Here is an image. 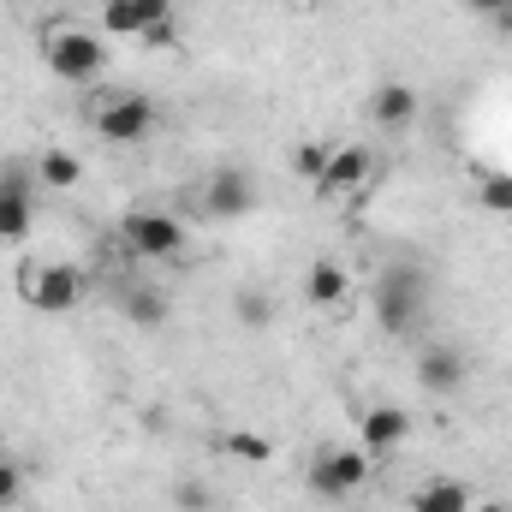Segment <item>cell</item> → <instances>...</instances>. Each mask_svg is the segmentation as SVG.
<instances>
[{"instance_id": "6da1fadb", "label": "cell", "mask_w": 512, "mask_h": 512, "mask_svg": "<svg viewBox=\"0 0 512 512\" xmlns=\"http://www.w3.org/2000/svg\"><path fill=\"white\" fill-rule=\"evenodd\" d=\"M376 322L382 334H417V322L429 316V268L417 256H393L376 274Z\"/></svg>"}, {"instance_id": "7a4b0ae2", "label": "cell", "mask_w": 512, "mask_h": 512, "mask_svg": "<svg viewBox=\"0 0 512 512\" xmlns=\"http://www.w3.org/2000/svg\"><path fill=\"white\" fill-rule=\"evenodd\" d=\"M42 60L60 84H96L102 66H108V48H102V36H90L78 24H54L42 36Z\"/></svg>"}, {"instance_id": "3957f363", "label": "cell", "mask_w": 512, "mask_h": 512, "mask_svg": "<svg viewBox=\"0 0 512 512\" xmlns=\"http://www.w3.org/2000/svg\"><path fill=\"white\" fill-rule=\"evenodd\" d=\"M120 245L137 262H173L185 251V221L173 209H126L120 215Z\"/></svg>"}, {"instance_id": "277c9868", "label": "cell", "mask_w": 512, "mask_h": 512, "mask_svg": "<svg viewBox=\"0 0 512 512\" xmlns=\"http://www.w3.org/2000/svg\"><path fill=\"white\" fill-rule=\"evenodd\" d=\"M304 483H310V495L316 501H352L364 483H370V453L364 447H322L316 459H310V471H304Z\"/></svg>"}, {"instance_id": "5b68a950", "label": "cell", "mask_w": 512, "mask_h": 512, "mask_svg": "<svg viewBox=\"0 0 512 512\" xmlns=\"http://www.w3.org/2000/svg\"><path fill=\"white\" fill-rule=\"evenodd\" d=\"M161 120V108L143 96V90H114V96H102L96 102V114H90V126L102 143H143L149 131Z\"/></svg>"}, {"instance_id": "8992f818", "label": "cell", "mask_w": 512, "mask_h": 512, "mask_svg": "<svg viewBox=\"0 0 512 512\" xmlns=\"http://www.w3.org/2000/svg\"><path fill=\"white\" fill-rule=\"evenodd\" d=\"M18 292H24L30 310H42V316H66V310L84 298V274H78L72 262H30V268L18 274Z\"/></svg>"}, {"instance_id": "52a82bcc", "label": "cell", "mask_w": 512, "mask_h": 512, "mask_svg": "<svg viewBox=\"0 0 512 512\" xmlns=\"http://www.w3.org/2000/svg\"><path fill=\"white\" fill-rule=\"evenodd\" d=\"M197 203H203L209 221H245V215H256V203H262V185H256L245 167L227 161V167H215V173L203 179Z\"/></svg>"}, {"instance_id": "ba28073f", "label": "cell", "mask_w": 512, "mask_h": 512, "mask_svg": "<svg viewBox=\"0 0 512 512\" xmlns=\"http://www.w3.org/2000/svg\"><path fill=\"white\" fill-rule=\"evenodd\" d=\"M36 221V173L24 161H0V245L30 239Z\"/></svg>"}, {"instance_id": "9c48e42d", "label": "cell", "mask_w": 512, "mask_h": 512, "mask_svg": "<svg viewBox=\"0 0 512 512\" xmlns=\"http://www.w3.org/2000/svg\"><path fill=\"white\" fill-rule=\"evenodd\" d=\"M102 24H108L114 36L161 42L167 24H173V0H102Z\"/></svg>"}, {"instance_id": "30bf717a", "label": "cell", "mask_w": 512, "mask_h": 512, "mask_svg": "<svg viewBox=\"0 0 512 512\" xmlns=\"http://www.w3.org/2000/svg\"><path fill=\"white\" fill-rule=\"evenodd\" d=\"M465 382H471V358H465V346L435 340V346H423V352H417V387H423V393L453 399Z\"/></svg>"}, {"instance_id": "8fae6325", "label": "cell", "mask_w": 512, "mask_h": 512, "mask_svg": "<svg viewBox=\"0 0 512 512\" xmlns=\"http://www.w3.org/2000/svg\"><path fill=\"white\" fill-rule=\"evenodd\" d=\"M370 173H376V155L364 149V143H352V149H334L328 155V173L316 179V197H358L364 185H370Z\"/></svg>"}, {"instance_id": "7c38bea8", "label": "cell", "mask_w": 512, "mask_h": 512, "mask_svg": "<svg viewBox=\"0 0 512 512\" xmlns=\"http://www.w3.org/2000/svg\"><path fill=\"white\" fill-rule=\"evenodd\" d=\"M405 435H411V417H405L399 405H370V411L358 417V447H364L370 459H387L393 447H405Z\"/></svg>"}, {"instance_id": "4fadbf2b", "label": "cell", "mask_w": 512, "mask_h": 512, "mask_svg": "<svg viewBox=\"0 0 512 512\" xmlns=\"http://www.w3.org/2000/svg\"><path fill=\"white\" fill-rule=\"evenodd\" d=\"M417 90L411 84H399V78H387V84H376V96H370V120L382 131H405V126H417Z\"/></svg>"}, {"instance_id": "5bb4252c", "label": "cell", "mask_w": 512, "mask_h": 512, "mask_svg": "<svg viewBox=\"0 0 512 512\" xmlns=\"http://www.w3.org/2000/svg\"><path fill=\"white\" fill-rule=\"evenodd\" d=\"M346 292H352V280H346L340 262H310V274H304V304L334 310V304H346Z\"/></svg>"}, {"instance_id": "9a60e30c", "label": "cell", "mask_w": 512, "mask_h": 512, "mask_svg": "<svg viewBox=\"0 0 512 512\" xmlns=\"http://www.w3.org/2000/svg\"><path fill=\"white\" fill-rule=\"evenodd\" d=\"M411 512H471V489L453 483V477H435L411 495Z\"/></svg>"}, {"instance_id": "2e32d148", "label": "cell", "mask_w": 512, "mask_h": 512, "mask_svg": "<svg viewBox=\"0 0 512 512\" xmlns=\"http://www.w3.org/2000/svg\"><path fill=\"white\" fill-rule=\"evenodd\" d=\"M120 316L137 322V328H167V298L155 286H126L120 292Z\"/></svg>"}, {"instance_id": "e0dca14e", "label": "cell", "mask_w": 512, "mask_h": 512, "mask_svg": "<svg viewBox=\"0 0 512 512\" xmlns=\"http://www.w3.org/2000/svg\"><path fill=\"white\" fill-rule=\"evenodd\" d=\"M36 173H42L48 185H78V173H84V167H78V155H66V149H48V155L36 161Z\"/></svg>"}, {"instance_id": "ac0fdd59", "label": "cell", "mask_w": 512, "mask_h": 512, "mask_svg": "<svg viewBox=\"0 0 512 512\" xmlns=\"http://www.w3.org/2000/svg\"><path fill=\"white\" fill-rule=\"evenodd\" d=\"M328 155H334V149H328V143H298V155H292V173H298V179H310V185H316V179H322V173H328Z\"/></svg>"}, {"instance_id": "d6986e66", "label": "cell", "mask_w": 512, "mask_h": 512, "mask_svg": "<svg viewBox=\"0 0 512 512\" xmlns=\"http://www.w3.org/2000/svg\"><path fill=\"white\" fill-rule=\"evenodd\" d=\"M483 209L512 221V173H483Z\"/></svg>"}, {"instance_id": "ffe728a7", "label": "cell", "mask_w": 512, "mask_h": 512, "mask_svg": "<svg viewBox=\"0 0 512 512\" xmlns=\"http://www.w3.org/2000/svg\"><path fill=\"white\" fill-rule=\"evenodd\" d=\"M221 447H227V453H233V459H245V465H262V459H268V453H274V447H268V441H262V435H251V429H239V435H227V441H221Z\"/></svg>"}, {"instance_id": "44dd1931", "label": "cell", "mask_w": 512, "mask_h": 512, "mask_svg": "<svg viewBox=\"0 0 512 512\" xmlns=\"http://www.w3.org/2000/svg\"><path fill=\"white\" fill-rule=\"evenodd\" d=\"M233 304H239V322H245V328H268V322H274V304H268V292H239Z\"/></svg>"}, {"instance_id": "7402d4cb", "label": "cell", "mask_w": 512, "mask_h": 512, "mask_svg": "<svg viewBox=\"0 0 512 512\" xmlns=\"http://www.w3.org/2000/svg\"><path fill=\"white\" fill-rule=\"evenodd\" d=\"M173 507H179V512H209L215 501H209V489H203L197 477H185V483L173 489Z\"/></svg>"}, {"instance_id": "603a6c76", "label": "cell", "mask_w": 512, "mask_h": 512, "mask_svg": "<svg viewBox=\"0 0 512 512\" xmlns=\"http://www.w3.org/2000/svg\"><path fill=\"white\" fill-rule=\"evenodd\" d=\"M18 501H24V471H18L12 459H0V512L18 507Z\"/></svg>"}, {"instance_id": "cb8c5ba5", "label": "cell", "mask_w": 512, "mask_h": 512, "mask_svg": "<svg viewBox=\"0 0 512 512\" xmlns=\"http://www.w3.org/2000/svg\"><path fill=\"white\" fill-rule=\"evenodd\" d=\"M507 6H512V0H465V12H471V18H489V24H495Z\"/></svg>"}, {"instance_id": "d4e9b609", "label": "cell", "mask_w": 512, "mask_h": 512, "mask_svg": "<svg viewBox=\"0 0 512 512\" xmlns=\"http://www.w3.org/2000/svg\"><path fill=\"white\" fill-rule=\"evenodd\" d=\"M477 512H512V507H507V501H483Z\"/></svg>"}, {"instance_id": "484cf974", "label": "cell", "mask_w": 512, "mask_h": 512, "mask_svg": "<svg viewBox=\"0 0 512 512\" xmlns=\"http://www.w3.org/2000/svg\"><path fill=\"white\" fill-rule=\"evenodd\" d=\"M495 24H501V30H507V36H512V6H507V12H501V18H495Z\"/></svg>"}, {"instance_id": "4316f807", "label": "cell", "mask_w": 512, "mask_h": 512, "mask_svg": "<svg viewBox=\"0 0 512 512\" xmlns=\"http://www.w3.org/2000/svg\"><path fill=\"white\" fill-rule=\"evenodd\" d=\"M0 459H12V453H6V435H0Z\"/></svg>"}]
</instances>
